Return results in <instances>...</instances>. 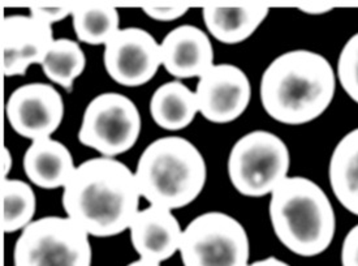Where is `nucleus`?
<instances>
[{
  "label": "nucleus",
  "instance_id": "14",
  "mask_svg": "<svg viewBox=\"0 0 358 266\" xmlns=\"http://www.w3.org/2000/svg\"><path fill=\"white\" fill-rule=\"evenodd\" d=\"M129 231L140 258L162 264L180 251L184 230L172 210L150 205L137 213Z\"/></svg>",
  "mask_w": 358,
  "mask_h": 266
},
{
  "label": "nucleus",
  "instance_id": "18",
  "mask_svg": "<svg viewBox=\"0 0 358 266\" xmlns=\"http://www.w3.org/2000/svg\"><path fill=\"white\" fill-rule=\"evenodd\" d=\"M198 113L196 93L179 80L159 86L151 97V118L163 130H184L193 123Z\"/></svg>",
  "mask_w": 358,
  "mask_h": 266
},
{
  "label": "nucleus",
  "instance_id": "4",
  "mask_svg": "<svg viewBox=\"0 0 358 266\" xmlns=\"http://www.w3.org/2000/svg\"><path fill=\"white\" fill-rule=\"evenodd\" d=\"M134 176L141 197L150 205L181 209L202 193L208 167L194 144L184 137L167 136L146 146Z\"/></svg>",
  "mask_w": 358,
  "mask_h": 266
},
{
  "label": "nucleus",
  "instance_id": "6",
  "mask_svg": "<svg viewBox=\"0 0 358 266\" xmlns=\"http://www.w3.org/2000/svg\"><path fill=\"white\" fill-rule=\"evenodd\" d=\"M90 235L68 217L33 220L13 249L15 266H92Z\"/></svg>",
  "mask_w": 358,
  "mask_h": 266
},
{
  "label": "nucleus",
  "instance_id": "27",
  "mask_svg": "<svg viewBox=\"0 0 358 266\" xmlns=\"http://www.w3.org/2000/svg\"><path fill=\"white\" fill-rule=\"evenodd\" d=\"M248 266H291L287 262H284L282 260L276 258V257H267L264 260H258L253 264H249Z\"/></svg>",
  "mask_w": 358,
  "mask_h": 266
},
{
  "label": "nucleus",
  "instance_id": "29",
  "mask_svg": "<svg viewBox=\"0 0 358 266\" xmlns=\"http://www.w3.org/2000/svg\"><path fill=\"white\" fill-rule=\"evenodd\" d=\"M127 266H161L159 262H154L150 260H145V258H138L136 261H133L131 264H128Z\"/></svg>",
  "mask_w": 358,
  "mask_h": 266
},
{
  "label": "nucleus",
  "instance_id": "17",
  "mask_svg": "<svg viewBox=\"0 0 358 266\" xmlns=\"http://www.w3.org/2000/svg\"><path fill=\"white\" fill-rule=\"evenodd\" d=\"M329 178L341 206L358 217V128L347 133L335 146Z\"/></svg>",
  "mask_w": 358,
  "mask_h": 266
},
{
  "label": "nucleus",
  "instance_id": "1",
  "mask_svg": "<svg viewBox=\"0 0 358 266\" xmlns=\"http://www.w3.org/2000/svg\"><path fill=\"white\" fill-rule=\"evenodd\" d=\"M63 190L66 217L95 238L129 230L140 211L141 193L134 172L115 158L83 162Z\"/></svg>",
  "mask_w": 358,
  "mask_h": 266
},
{
  "label": "nucleus",
  "instance_id": "11",
  "mask_svg": "<svg viewBox=\"0 0 358 266\" xmlns=\"http://www.w3.org/2000/svg\"><path fill=\"white\" fill-rule=\"evenodd\" d=\"M198 110L215 124L235 122L250 104L252 86L245 72L234 64H214L198 81Z\"/></svg>",
  "mask_w": 358,
  "mask_h": 266
},
{
  "label": "nucleus",
  "instance_id": "21",
  "mask_svg": "<svg viewBox=\"0 0 358 266\" xmlns=\"http://www.w3.org/2000/svg\"><path fill=\"white\" fill-rule=\"evenodd\" d=\"M76 37L86 45H107L120 30V16L113 7L87 6L72 12Z\"/></svg>",
  "mask_w": 358,
  "mask_h": 266
},
{
  "label": "nucleus",
  "instance_id": "15",
  "mask_svg": "<svg viewBox=\"0 0 358 266\" xmlns=\"http://www.w3.org/2000/svg\"><path fill=\"white\" fill-rule=\"evenodd\" d=\"M22 166L29 181L43 190L64 188L77 169L72 153L52 137L31 141Z\"/></svg>",
  "mask_w": 358,
  "mask_h": 266
},
{
  "label": "nucleus",
  "instance_id": "19",
  "mask_svg": "<svg viewBox=\"0 0 358 266\" xmlns=\"http://www.w3.org/2000/svg\"><path fill=\"white\" fill-rule=\"evenodd\" d=\"M41 66L50 81L71 92L76 80L85 71V52L73 39L57 38Z\"/></svg>",
  "mask_w": 358,
  "mask_h": 266
},
{
  "label": "nucleus",
  "instance_id": "5",
  "mask_svg": "<svg viewBox=\"0 0 358 266\" xmlns=\"http://www.w3.org/2000/svg\"><path fill=\"white\" fill-rule=\"evenodd\" d=\"M291 154L275 133L257 130L236 141L228 157V176L245 197H264L288 178Z\"/></svg>",
  "mask_w": 358,
  "mask_h": 266
},
{
  "label": "nucleus",
  "instance_id": "20",
  "mask_svg": "<svg viewBox=\"0 0 358 266\" xmlns=\"http://www.w3.org/2000/svg\"><path fill=\"white\" fill-rule=\"evenodd\" d=\"M37 197L28 183L3 179L1 184V228L4 234L22 231L33 222Z\"/></svg>",
  "mask_w": 358,
  "mask_h": 266
},
{
  "label": "nucleus",
  "instance_id": "28",
  "mask_svg": "<svg viewBox=\"0 0 358 266\" xmlns=\"http://www.w3.org/2000/svg\"><path fill=\"white\" fill-rule=\"evenodd\" d=\"M303 13L306 15H311V16H322V15H326L332 10L330 7H317V8H301Z\"/></svg>",
  "mask_w": 358,
  "mask_h": 266
},
{
  "label": "nucleus",
  "instance_id": "13",
  "mask_svg": "<svg viewBox=\"0 0 358 266\" xmlns=\"http://www.w3.org/2000/svg\"><path fill=\"white\" fill-rule=\"evenodd\" d=\"M162 66L179 80L203 76L214 66V48L208 34L194 25L172 29L161 43Z\"/></svg>",
  "mask_w": 358,
  "mask_h": 266
},
{
  "label": "nucleus",
  "instance_id": "24",
  "mask_svg": "<svg viewBox=\"0 0 358 266\" xmlns=\"http://www.w3.org/2000/svg\"><path fill=\"white\" fill-rule=\"evenodd\" d=\"M341 266H358V223L350 228L343 241Z\"/></svg>",
  "mask_w": 358,
  "mask_h": 266
},
{
  "label": "nucleus",
  "instance_id": "9",
  "mask_svg": "<svg viewBox=\"0 0 358 266\" xmlns=\"http://www.w3.org/2000/svg\"><path fill=\"white\" fill-rule=\"evenodd\" d=\"M103 62L115 83L128 88L145 85L162 66L161 45L143 29H120L104 46Z\"/></svg>",
  "mask_w": 358,
  "mask_h": 266
},
{
  "label": "nucleus",
  "instance_id": "10",
  "mask_svg": "<svg viewBox=\"0 0 358 266\" xmlns=\"http://www.w3.org/2000/svg\"><path fill=\"white\" fill-rule=\"evenodd\" d=\"M7 118L12 130L20 136L31 141L48 139L63 122L64 101L52 85L25 84L10 95Z\"/></svg>",
  "mask_w": 358,
  "mask_h": 266
},
{
  "label": "nucleus",
  "instance_id": "23",
  "mask_svg": "<svg viewBox=\"0 0 358 266\" xmlns=\"http://www.w3.org/2000/svg\"><path fill=\"white\" fill-rule=\"evenodd\" d=\"M72 12L73 10L63 7H33L29 10V15L48 27H52L55 22H60L72 16Z\"/></svg>",
  "mask_w": 358,
  "mask_h": 266
},
{
  "label": "nucleus",
  "instance_id": "7",
  "mask_svg": "<svg viewBox=\"0 0 358 266\" xmlns=\"http://www.w3.org/2000/svg\"><path fill=\"white\" fill-rule=\"evenodd\" d=\"M179 252L184 266H248L250 243L237 219L208 211L184 228Z\"/></svg>",
  "mask_w": 358,
  "mask_h": 266
},
{
  "label": "nucleus",
  "instance_id": "3",
  "mask_svg": "<svg viewBox=\"0 0 358 266\" xmlns=\"http://www.w3.org/2000/svg\"><path fill=\"white\" fill-rule=\"evenodd\" d=\"M270 196L273 232L284 247L301 257L320 256L329 249L336 217L320 184L303 176H288Z\"/></svg>",
  "mask_w": 358,
  "mask_h": 266
},
{
  "label": "nucleus",
  "instance_id": "22",
  "mask_svg": "<svg viewBox=\"0 0 358 266\" xmlns=\"http://www.w3.org/2000/svg\"><path fill=\"white\" fill-rule=\"evenodd\" d=\"M338 78L349 98L358 104V33L347 41L340 52Z\"/></svg>",
  "mask_w": 358,
  "mask_h": 266
},
{
  "label": "nucleus",
  "instance_id": "12",
  "mask_svg": "<svg viewBox=\"0 0 358 266\" xmlns=\"http://www.w3.org/2000/svg\"><path fill=\"white\" fill-rule=\"evenodd\" d=\"M54 38L52 27L30 15H12L1 21V57L4 76H24L29 66L39 64Z\"/></svg>",
  "mask_w": 358,
  "mask_h": 266
},
{
  "label": "nucleus",
  "instance_id": "8",
  "mask_svg": "<svg viewBox=\"0 0 358 266\" xmlns=\"http://www.w3.org/2000/svg\"><path fill=\"white\" fill-rule=\"evenodd\" d=\"M141 127V114L129 97L102 93L86 106L78 140L102 157L115 158L132 149Z\"/></svg>",
  "mask_w": 358,
  "mask_h": 266
},
{
  "label": "nucleus",
  "instance_id": "16",
  "mask_svg": "<svg viewBox=\"0 0 358 266\" xmlns=\"http://www.w3.org/2000/svg\"><path fill=\"white\" fill-rule=\"evenodd\" d=\"M268 12L267 7L259 6L205 7L202 18L214 38L226 45H237L255 34Z\"/></svg>",
  "mask_w": 358,
  "mask_h": 266
},
{
  "label": "nucleus",
  "instance_id": "25",
  "mask_svg": "<svg viewBox=\"0 0 358 266\" xmlns=\"http://www.w3.org/2000/svg\"><path fill=\"white\" fill-rule=\"evenodd\" d=\"M145 15L151 20L161 21V22H170L179 20L188 12L187 7H145L142 8Z\"/></svg>",
  "mask_w": 358,
  "mask_h": 266
},
{
  "label": "nucleus",
  "instance_id": "26",
  "mask_svg": "<svg viewBox=\"0 0 358 266\" xmlns=\"http://www.w3.org/2000/svg\"><path fill=\"white\" fill-rule=\"evenodd\" d=\"M12 166H13V160H12V154L7 146H3L1 150V175L3 179H8V175L12 172Z\"/></svg>",
  "mask_w": 358,
  "mask_h": 266
},
{
  "label": "nucleus",
  "instance_id": "2",
  "mask_svg": "<svg viewBox=\"0 0 358 266\" xmlns=\"http://www.w3.org/2000/svg\"><path fill=\"white\" fill-rule=\"evenodd\" d=\"M336 75L326 57L310 50H292L275 57L264 69L259 94L273 120L302 125L318 119L330 107Z\"/></svg>",
  "mask_w": 358,
  "mask_h": 266
}]
</instances>
